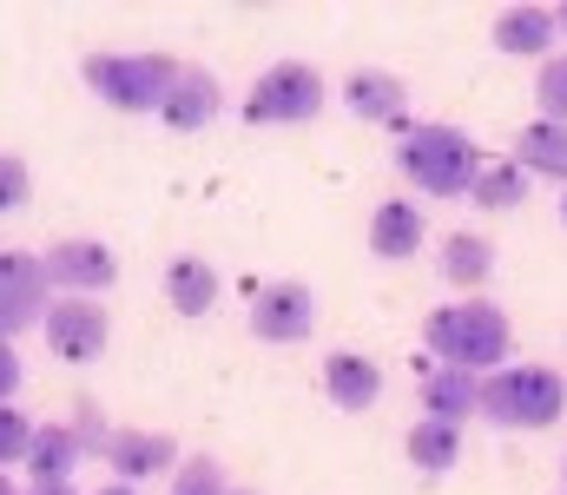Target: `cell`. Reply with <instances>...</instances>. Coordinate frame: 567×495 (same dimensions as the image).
<instances>
[{
  "mask_svg": "<svg viewBox=\"0 0 567 495\" xmlns=\"http://www.w3.org/2000/svg\"><path fill=\"white\" fill-rule=\"evenodd\" d=\"M225 489H231V476H225L218 456H178V470H172V495H225Z\"/></svg>",
  "mask_w": 567,
  "mask_h": 495,
  "instance_id": "24",
  "label": "cell"
},
{
  "mask_svg": "<svg viewBox=\"0 0 567 495\" xmlns=\"http://www.w3.org/2000/svg\"><path fill=\"white\" fill-rule=\"evenodd\" d=\"M218 113H225V86H218L205 66H178V80H172V93H165L158 120H165L172 133H205Z\"/></svg>",
  "mask_w": 567,
  "mask_h": 495,
  "instance_id": "12",
  "label": "cell"
},
{
  "mask_svg": "<svg viewBox=\"0 0 567 495\" xmlns=\"http://www.w3.org/2000/svg\"><path fill=\"white\" fill-rule=\"evenodd\" d=\"M416 396H423V416H435V423H468L482 410V377L455 370V363H435L416 383Z\"/></svg>",
  "mask_w": 567,
  "mask_h": 495,
  "instance_id": "15",
  "label": "cell"
},
{
  "mask_svg": "<svg viewBox=\"0 0 567 495\" xmlns=\"http://www.w3.org/2000/svg\"><path fill=\"white\" fill-rule=\"evenodd\" d=\"M73 443H80L86 456H106V443H113V423L100 416V403H93V396H80V403H73Z\"/></svg>",
  "mask_w": 567,
  "mask_h": 495,
  "instance_id": "26",
  "label": "cell"
},
{
  "mask_svg": "<svg viewBox=\"0 0 567 495\" xmlns=\"http://www.w3.org/2000/svg\"><path fill=\"white\" fill-rule=\"evenodd\" d=\"M561 483H567V463H561Z\"/></svg>",
  "mask_w": 567,
  "mask_h": 495,
  "instance_id": "35",
  "label": "cell"
},
{
  "mask_svg": "<svg viewBox=\"0 0 567 495\" xmlns=\"http://www.w3.org/2000/svg\"><path fill=\"white\" fill-rule=\"evenodd\" d=\"M423 343L435 350V363H455V370H502L508 350H515V330L502 318V305L488 298H462V305H442L423 318Z\"/></svg>",
  "mask_w": 567,
  "mask_h": 495,
  "instance_id": "1",
  "label": "cell"
},
{
  "mask_svg": "<svg viewBox=\"0 0 567 495\" xmlns=\"http://www.w3.org/2000/svg\"><path fill=\"white\" fill-rule=\"evenodd\" d=\"M555 40H561V27H555V13H548V7H535V0H522V7H508V13H495V47H502V53H515V60H548V53H555Z\"/></svg>",
  "mask_w": 567,
  "mask_h": 495,
  "instance_id": "16",
  "label": "cell"
},
{
  "mask_svg": "<svg viewBox=\"0 0 567 495\" xmlns=\"http://www.w3.org/2000/svg\"><path fill=\"white\" fill-rule=\"evenodd\" d=\"M429 238V218L416 198H383L377 212H370V251L383 258V265H403V258H416Z\"/></svg>",
  "mask_w": 567,
  "mask_h": 495,
  "instance_id": "14",
  "label": "cell"
},
{
  "mask_svg": "<svg viewBox=\"0 0 567 495\" xmlns=\"http://www.w3.org/2000/svg\"><path fill=\"white\" fill-rule=\"evenodd\" d=\"M561 410H567L561 370H548V363H502V370L482 377V410L475 416H488L495 430H548V423H561Z\"/></svg>",
  "mask_w": 567,
  "mask_h": 495,
  "instance_id": "3",
  "label": "cell"
},
{
  "mask_svg": "<svg viewBox=\"0 0 567 495\" xmlns=\"http://www.w3.org/2000/svg\"><path fill=\"white\" fill-rule=\"evenodd\" d=\"M40 337L60 363H93L113 343V318H106L100 298H53L47 318H40Z\"/></svg>",
  "mask_w": 567,
  "mask_h": 495,
  "instance_id": "6",
  "label": "cell"
},
{
  "mask_svg": "<svg viewBox=\"0 0 567 495\" xmlns=\"http://www.w3.org/2000/svg\"><path fill=\"white\" fill-rule=\"evenodd\" d=\"M93 495H140L133 483H106V489H93Z\"/></svg>",
  "mask_w": 567,
  "mask_h": 495,
  "instance_id": "30",
  "label": "cell"
},
{
  "mask_svg": "<svg viewBox=\"0 0 567 495\" xmlns=\"http://www.w3.org/2000/svg\"><path fill=\"white\" fill-rule=\"evenodd\" d=\"M80 463H86V450L73 443V423H33V450H27L33 483H73Z\"/></svg>",
  "mask_w": 567,
  "mask_h": 495,
  "instance_id": "18",
  "label": "cell"
},
{
  "mask_svg": "<svg viewBox=\"0 0 567 495\" xmlns=\"http://www.w3.org/2000/svg\"><path fill=\"white\" fill-rule=\"evenodd\" d=\"M535 106H542V120L567 126V53H561V47L535 66Z\"/></svg>",
  "mask_w": 567,
  "mask_h": 495,
  "instance_id": "23",
  "label": "cell"
},
{
  "mask_svg": "<svg viewBox=\"0 0 567 495\" xmlns=\"http://www.w3.org/2000/svg\"><path fill=\"white\" fill-rule=\"evenodd\" d=\"M165 305H172L178 318H205V311L218 305V271H212L205 258H172V265H165Z\"/></svg>",
  "mask_w": 567,
  "mask_h": 495,
  "instance_id": "19",
  "label": "cell"
},
{
  "mask_svg": "<svg viewBox=\"0 0 567 495\" xmlns=\"http://www.w3.org/2000/svg\"><path fill=\"white\" fill-rule=\"evenodd\" d=\"M20 495H80V489H73V483H27Z\"/></svg>",
  "mask_w": 567,
  "mask_h": 495,
  "instance_id": "29",
  "label": "cell"
},
{
  "mask_svg": "<svg viewBox=\"0 0 567 495\" xmlns=\"http://www.w3.org/2000/svg\"><path fill=\"white\" fill-rule=\"evenodd\" d=\"M27 450H33V416L20 403H0V470L27 463Z\"/></svg>",
  "mask_w": 567,
  "mask_h": 495,
  "instance_id": "25",
  "label": "cell"
},
{
  "mask_svg": "<svg viewBox=\"0 0 567 495\" xmlns=\"http://www.w3.org/2000/svg\"><path fill=\"white\" fill-rule=\"evenodd\" d=\"M106 470H113V483H152V476H165V470H178V443L165 436V430H126V423H113V443H106Z\"/></svg>",
  "mask_w": 567,
  "mask_h": 495,
  "instance_id": "10",
  "label": "cell"
},
{
  "mask_svg": "<svg viewBox=\"0 0 567 495\" xmlns=\"http://www.w3.org/2000/svg\"><path fill=\"white\" fill-rule=\"evenodd\" d=\"M515 165H522L528 178H561L567 185V126H555V120L522 126V133H515Z\"/></svg>",
  "mask_w": 567,
  "mask_h": 495,
  "instance_id": "21",
  "label": "cell"
},
{
  "mask_svg": "<svg viewBox=\"0 0 567 495\" xmlns=\"http://www.w3.org/2000/svg\"><path fill=\"white\" fill-rule=\"evenodd\" d=\"M317 377H323V396H330L343 416H357V410H370V403L383 396V363L363 357V350H330Z\"/></svg>",
  "mask_w": 567,
  "mask_h": 495,
  "instance_id": "13",
  "label": "cell"
},
{
  "mask_svg": "<svg viewBox=\"0 0 567 495\" xmlns=\"http://www.w3.org/2000/svg\"><path fill=\"white\" fill-rule=\"evenodd\" d=\"M251 337L258 343H303L310 330H317V298H310V285H297V278H278V285H265L258 298H251Z\"/></svg>",
  "mask_w": 567,
  "mask_h": 495,
  "instance_id": "9",
  "label": "cell"
},
{
  "mask_svg": "<svg viewBox=\"0 0 567 495\" xmlns=\"http://www.w3.org/2000/svg\"><path fill=\"white\" fill-rule=\"evenodd\" d=\"M468 198H475L482 212H515V205L528 198V172H522L515 159H495V165L482 159V172H475V192H468Z\"/></svg>",
  "mask_w": 567,
  "mask_h": 495,
  "instance_id": "22",
  "label": "cell"
},
{
  "mask_svg": "<svg viewBox=\"0 0 567 495\" xmlns=\"http://www.w3.org/2000/svg\"><path fill=\"white\" fill-rule=\"evenodd\" d=\"M27 192H33V172L13 159V153H0V212H13V205H27Z\"/></svg>",
  "mask_w": 567,
  "mask_h": 495,
  "instance_id": "27",
  "label": "cell"
},
{
  "mask_svg": "<svg viewBox=\"0 0 567 495\" xmlns=\"http://www.w3.org/2000/svg\"><path fill=\"white\" fill-rule=\"evenodd\" d=\"M185 60L172 53H86V86L113 106V113H158L172 80H178Z\"/></svg>",
  "mask_w": 567,
  "mask_h": 495,
  "instance_id": "4",
  "label": "cell"
},
{
  "mask_svg": "<svg viewBox=\"0 0 567 495\" xmlns=\"http://www.w3.org/2000/svg\"><path fill=\"white\" fill-rule=\"evenodd\" d=\"M403 456H410V470H423V476H449V470L462 463V423L423 416V423L403 436Z\"/></svg>",
  "mask_w": 567,
  "mask_h": 495,
  "instance_id": "20",
  "label": "cell"
},
{
  "mask_svg": "<svg viewBox=\"0 0 567 495\" xmlns=\"http://www.w3.org/2000/svg\"><path fill=\"white\" fill-rule=\"evenodd\" d=\"M396 165H403V178H410L423 198H468V192H475V172H482V153H475V140H468L462 126L429 120V126H410V133H403Z\"/></svg>",
  "mask_w": 567,
  "mask_h": 495,
  "instance_id": "2",
  "label": "cell"
},
{
  "mask_svg": "<svg viewBox=\"0 0 567 495\" xmlns=\"http://www.w3.org/2000/svg\"><path fill=\"white\" fill-rule=\"evenodd\" d=\"M323 100H330V86H323V73L310 60H278V66H265L251 80L238 120L245 126H303V120L323 113Z\"/></svg>",
  "mask_w": 567,
  "mask_h": 495,
  "instance_id": "5",
  "label": "cell"
},
{
  "mask_svg": "<svg viewBox=\"0 0 567 495\" xmlns=\"http://www.w3.org/2000/svg\"><path fill=\"white\" fill-rule=\"evenodd\" d=\"M343 106H350L357 120H370V126L410 133V86H403L390 66H357V73L343 80Z\"/></svg>",
  "mask_w": 567,
  "mask_h": 495,
  "instance_id": "11",
  "label": "cell"
},
{
  "mask_svg": "<svg viewBox=\"0 0 567 495\" xmlns=\"http://www.w3.org/2000/svg\"><path fill=\"white\" fill-rule=\"evenodd\" d=\"M53 305V285H47V265L40 251H0V337L13 343L20 330H33Z\"/></svg>",
  "mask_w": 567,
  "mask_h": 495,
  "instance_id": "8",
  "label": "cell"
},
{
  "mask_svg": "<svg viewBox=\"0 0 567 495\" xmlns=\"http://www.w3.org/2000/svg\"><path fill=\"white\" fill-rule=\"evenodd\" d=\"M0 495H20V483H13V476H7V470H0Z\"/></svg>",
  "mask_w": 567,
  "mask_h": 495,
  "instance_id": "31",
  "label": "cell"
},
{
  "mask_svg": "<svg viewBox=\"0 0 567 495\" xmlns=\"http://www.w3.org/2000/svg\"><path fill=\"white\" fill-rule=\"evenodd\" d=\"M561 218H567V192H561Z\"/></svg>",
  "mask_w": 567,
  "mask_h": 495,
  "instance_id": "34",
  "label": "cell"
},
{
  "mask_svg": "<svg viewBox=\"0 0 567 495\" xmlns=\"http://www.w3.org/2000/svg\"><path fill=\"white\" fill-rule=\"evenodd\" d=\"M40 265H47L53 298H100V291L120 278V258H113V245H100V238H60V245L40 251Z\"/></svg>",
  "mask_w": 567,
  "mask_h": 495,
  "instance_id": "7",
  "label": "cell"
},
{
  "mask_svg": "<svg viewBox=\"0 0 567 495\" xmlns=\"http://www.w3.org/2000/svg\"><path fill=\"white\" fill-rule=\"evenodd\" d=\"M20 377H27L20 343H7V337H0V403H13V396H20Z\"/></svg>",
  "mask_w": 567,
  "mask_h": 495,
  "instance_id": "28",
  "label": "cell"
},
{
  "mask_svg": "<svg viewBox=\"0 0 567 495\" xmlns=\"http://www.w3.org/2000/svg\"><path fill=\"white\" fill-rule=\"evenodd\" d=\"M555 27H561V33H567V0H561V7H555Z\"/></svg>",
  "mask_w": 567,
  "mask_h": 495,
  "instance_id": "32",
  "label": "cell"
},
{
  "mask_svg": "<svg viewBox=\"0 0 567 495\" xmlns=\"http://www.w3.org/2000/svg\"><path fill=\"white\" fill-rule=\"evenodd\" d=\"M225 495H258V489H238V483H231V489H225Z\"/></svg>",
  "mask_w": 567,
  "mask_h": 495,
  "instance_id": "33",
  "label": "cell"
},
{
  "mask_svg": "<svg viewBox=\"0 0 567 495\" xmlns=\"http://www.w3.org/2000/svg\"><path fill=\"white\" fill-rule=\"evenodd\" d=\"M435 271H442L455 291H482V285L495 278V238H482V231H449L442 251H435Z\"/></svg>",
  "mask_w": 567,
  "mask_h": 495,
  "instance_id": "17",
  "label": "cell"
}]
</instances>
